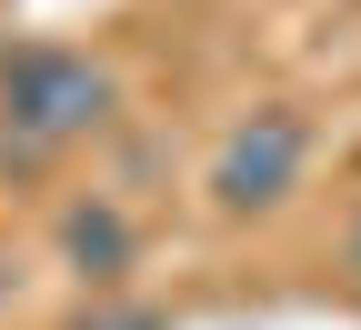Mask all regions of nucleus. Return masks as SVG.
<instances>
[{
    "mask_svg": "<svg viewBox=\"0 0 361 330\" xmlns=\"http://www.w3.org/2000/svg\"><path fill=\"white\" fill-rule=\"evenodd\" d=\"M111 120V70L61 51V40H20L0 51V151L11 160H51L71 140Z\"/></svg>",
    "mask_w": 361,
    "mask_h": 330,
    "instance_id": "f257e3e1",
    "label": "nucleus"
},
{
    "mask_svg": "<svg viewBox=\"0 0 361 330\" xmlns=\"http://www.w3.org/2000/svg\"><path fill=\"white\" fill-rule=\"evenodd\" d=\"M301 160H311V120L271 101V110H251L231 140H221V160H211V201L231 210V220L281 210V201L301 191Z\"/></svg>",
    "mask_w": 361,
    "mask_h": 330,
    "instance_id": "f03ea898",
    "label": "nucleus"
},
{
    "mask_svg": "<svg viewBox=\"0 0 361 330\" xmlns=\"http://www.w3.org/2000/svg\"><path fill=\"white\" fill-rule=\"evenodd\" d=\"M61 250H71L80 280H121V270H130V220H121L111 201H71V210H61Z\"/></svg>",
    "mask_w": 361,
    "mask_h": 330,
    "instance_id": "7ed1b4c3",
    "label": "nucleus"
},
{
    "mask_svg": "<svg viewBox=\"0 0 361 330\" xmlns=\"http://www.w3.org/2000/svg\"><path fill=\"white\" fill-rule=\"evenodd\" d=\"M80 330H161V310H90Z\"/></svg>",
    "mask_w": 361,
    "mask_h": 330,
    "instance_id": "20e7f679",
    "label": "nucleus"
},
{
    "mask_svg": "<svg viewBox=\"0 0 361 330\" xmlns=\"http://www.w3.org/2000/svg\"><path fill=\"white\" fill-rule=\"evenodd\" d=\"M351 280H361V220H351Z\"/></svg>",
    "mask_w": 361,
    "mask_h": 330,
    "instance_id": "39448f33",
    "label": "nucleus"
}]
</instances>
